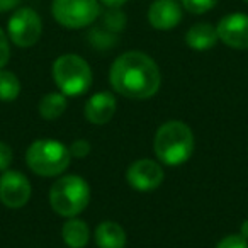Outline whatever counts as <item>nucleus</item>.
Listing matches in <instances>:
<instances>
[{"mask_svg": "<svg viewBox=\"0 0 248 248\" xmlns=\"http://www.w3.org/2000/svg\"><path fill=\"white\" fill-rule=\"evenodd\" d=\"M117 109L116 97L110 92H97L90 97L83 106V114H85L87 121L97 126L107 124L114 117Z\"/></svg>", "mask_w": 248, "mask_h": 248, "instance_id": "12", "label": "nucleus"}, {"mask_svg": "<svg viewBox=\"0 0 248 248\" xmlns=\"http://www.w3.org/2000/svg\"><path fill=\"white\" fill-rule=\"evenodd\" d=\"M219 39L233 49H248V16L234 12L224 16L216 26Z\"/></svg>", "mask_w": 248, "mask_h": 248, "instance_id": "10", "label": "nucleus"}, {"mask_svg": "<svg viewBox=\"0 0 248 248\" xmlns=\"http://www.w3.org/2000/svg\"><path fill=\"white\" fill-rule=\"evenodd\" d=\"M95 243L99 248H124L126 247V231L116 221H102L95 228Z\"/></svg>", "mask_w": 248, "mask_h": 248, "instance_id": "13", "label": "nucleus"}, {"mask_svg": "<svg viewBox=\"0 0 248 248\" xmlns=\"http://www.w3.org/2000/svg\"><path fill=\"white\" fill-rule=\"evenodd\" d=\"M128 0H102V4L107 5L109 9H119L121 5H124Z\"/></svg>", "mask_w": 248, "mask_h": 248, "instance_id": "25", "label": "nucleus"}, {"mask_svg": "<svg viewBox=\"0 0 248 248\" xmlns=\"http://www.w3.org/2000/svg\"><path fill=\"white\" fill-rule=\"evenodd\" d=\"M110 87L126 99L145 100L160 89L162 75L152 56L141 51L123 53L109 70Z\"/></svg>", "mask_w": 248, "mask_h": 248, "instance_id": "1", "label": "nucleus"}, {"mask_svg": "<svg viewBox=\"0 0 248 248\" xmlns=\"http://www.w3.org/2000/svg\"><path fill=\"white\" fill-rule=\"evenodd\" d=\"M9 38L19 48H31L43 34V22L39 14L31 7L17 9L9 19Z\"/></svg>", "mask_w": 248, "mask_h": 248, "instance_id": "7", "label": "nucleus"}, {"mask_svg": "<svg viewBox=\"0 0 248 248\" xmlns=\"http://www.w3.org/2000/svg\"><path fill=\"white\" fill-rule=\"evenodd\" d=\"M62 236L66 247L83 248L90 240V230L85 221L78 217H68V221L62 228Z\"/></svg>", "mask_w": 248, "mask_h": 248, "instance_id": "15", "label": "nucleus"}, {"mask_svg": "<svg viewBox=\"0 0 248 248\" xmlns=\"http://www.w3.org/2000/svg\"><path fill=\"white\" fill-rule=\"evenodd\" d=\"M90 202V187L78 175H65L58 179L49 190V204L53 211L63 217H77Z\"/></svg>", "mask_w": 248, "mask_h": 248, "instance_id": "3", "label": "nucleus"}, {"mask_svg": "<svg viewBox=\"0 0 248 248\" xmlns=\"http://www.w3.org/2000/svg\"><path fill=\"white\" fill-rule=\"evenodd\" d=\"M21 93V82L17 75L9 70H0V100L2 102H12Z\"/></svg>", "mask_w": 248, "mask_h": 248, "instance_id": "17", "label": "nucleus"}, {"mask_svg": "<svg viewBox=\"0 0 248 248\" xmlns=\"http://www.w3.org/2000/svg\"><path fill=\"white\" fill-rule=\"evenodd\" d=\"M68 148L72 156H75V158H85L90 153V150H92V146H90V143L87 140H75Z\"/></svg>", "mask_w": 248, "mask_h": 248, "instance_id": "21", "label": "nucleus"}, {"mask_svg": "<svg viewBox=\"0 0 248 248\" xmlns=\"http://www.w3.org/2000/svg\"><path fill=\"white\" fill-rule=\"evenodd\" d=\"M182 21V9L175 0H155L148 9V22L158 31H170Z\"/></svg>", "mask_w": 248, "mask_h": 248, "instance_id": "11", "label": "nucleus"}, {"mask_svg": "<svg viewBox=\"0 0 248 248\" xmlns=\"http://www.w3.org/2000/svg\"><path fill=\"white\" fill-rule=\"evenodd\" d=\"M245 2H248V0H245Z\"/></svg>", "mask_w": 248, "mask_h": 248, "instance_id": "27", "label": "nucleus"}, {"mask_svg": "<svg viewBox=\"0 0 248 248\" xmlns=\"http://www.w3.org/2000/svg\"><path fill=\"white\" fill-rule=\"evenodd\" d=\"M66 106H68V100H66L65 93L51 92V93H46V95L39 100L38 110L43 119L55 121L63 116V112L66 110Z\"/></svg>", "mask_w": 248, "mask_h": 248, "instance_id": "16", "label": "nucleus"}, {"mask_svg": "<svg viewBox=\"0 0 248 248\" xmlns=\"http://www.w3.org/2000/svg\"><path fill=\"white\" fill-rule=\"evenodd\" d=\"M12 160H14L12 148L5 141H0V172H5V170H9Z\"/></svg>", "mask_w": 248, "mask_h": 248, "instance_id": "22", "label": "nucleus"}, {"mask_svg": "<svg viewBox=\"0 0 248 248\" xmlns=\"http://www.w3.org/2000/svg\"><path fill=\"white\" fill-rule=\"evenodd\" d=\"M31 184L28 177L16 170H5L0 177V202L11 209L24 207L31 199Z\"/></svg>", "mask_w": 248, "mask_h": 248, "instance_id": "8", "label": "nucleus"}, {"mask_svg": "<svg viewBox=\"0 0 248 248\" xmlns=\"http://www.w3.org/2000/svg\"><path fill=\"white\" fill-rule=\"evenodd\" d=\"M70 148L58 140H36L29 145L26 152L28 167L41 177H56L70 165Z\"/></svg>", "mask_w": 248, "mask_h": 248, "instance_id": "4", "label": "nucleus"}, {"mask_svg": "<svg viewBox=\"0 0 248 248\" xmlns=\"http://www.w3.org/2000/svg\"><path fill=\"white\" fill-rule=\"evenodd\" d=\"M219 0H182V5L190 14H204L211 11Z\"/></svg>", "mask_w": 248, "mask_h": 248, "instance_id": "19", "label": "nucleus"}, {"mask_svg": "<svg viewBox=\"0 0 248 248\" xmlns=\"http://www.w3.org/2000/svg\"><path fill=\"white\" fill-rule=\"evenodd\" d=\"M156 158L169 167L186 163L194 152V133L182 121H169L158 128L153 141Z\"/></svg>", "mask_w": 248, "mask_h": 248, "instance_id": "2", "label": "nucleus"}, {"mask_svg": "<svg viewBox=\"0 0 248 248\" xmlns=\"http://www.w3.org/2000/svg\"><path fill=\"white\" fill-rule=\"evenodd\" d=\"M53 17L68 29H82L95 22L100 16L97 0H53Z\"/></svg>", "mask_w": 248, "mask_h": 248, "instance_id": "6", "label": "nucleus"}, {"mask_svg": "<svg viewBox=\"0 0 248 248\" xmlns=\"http://www.w3.org/2000/svg\"><path fill=\"white\" fill-rule=\"evenodd\" d=\"M9 58H11V46H9V38L2 28H0V70L4 68L9 63Z\"/></svg>", "mask_w": 248, "mask_h": 248, "instance_id": "23", "label": "nucleus"}, {"mask_svg": "<svg viewBox=\"0 0 248 248\" xmlns=\"http://www.w3.org/2000/svg\"><path fill=\"white\" fill-rule=\"evenodd\" d=\"M240 234H241V236H243V238H247V240H248V219H245L243 223H241Z\"/></svg>", "mask_w": 248, "mask_h": 248, "instance_id": "26", "label": "nucleus"}, {"mask_svg": "<svg viewBox=\"0 0 248 248\" xmlns=\"http://www.w3.org/2000/svg\"><path fill=\"white\" fill-rule=\"evenodd\" d=\"M124 24H126V16L117 11V9H110V11L106 12V16H104V26L107 28V31L117 32L124 28Z\"/></svg>", "mask_w": 248, "mask_h": 248, "instance_id": "18", "label": "nucleus"}, {"mask_svg": "<svg viewBox=\"0 0 248 248\" xmlns=\"http://www.w3.org/2000/svg\"><path fill=\"white\" fill-rule=\"evenodd\" d=\"M51 73L56 87L65 95H82L92 87V68L82 56L73 53L58 56L53 63Z\"/></svg>", "mask_w": 248, "mask_h": 248, "instance_id": "5", "label": "nucleus"}, {"mask_svg": "<svg viewBox=\"0 0 248 248\" xmlns=\"http://www.w3.org/2000/svg\"><path fill=\"white\" fill-rule=\"evenodd\" d=\"M163 179H165V172H163L162 165L150 158L136 160L128 167V172H126L128 184L140 192L155 190L156 187L162 186Z\"/></svg>", "mask_w": 248, "mask_h": 248, "instance_id": "9", "label": "nucleus"}, {"mask_svg": "<svg viewBox=\"0 0 248 248\" xmlns=\"http://www.w3.org/2000/svg\"><path fill=\"white\" fill-rule=\"evenodd\" d=\"M19 2H21V0H0V12L12 11Z\"/></svg>", "mask_w": 248, "mask_h": 248, "instance_id": "24", "label": "nucleus"}, {"mask_svg": "<svg viewBox=\"0 0 248 248\" xmlns=\"http://www.w3.org/2000/svg\"><path fill=\"white\" fill-rule=\"evenodd\" d=\"M216 248H248V240L241 236L240 233L228 234L216 245Z\"/></svg>", "mask_w": 248, "mask_h": 248, "instance_id": "20", "label": "nucleus"}, {"mask_svg": "<svg viewBox=\"0 0 248 248\" xmlns=\"http://www.w3.org/2000/svg\"><path fill=\"white\" fill-rule=\"evenodd\" d=\"M219 36L214 26L206 24V22H201L196 24L187 31L186 34V43L190 49H196V51H206L211 49L217 43Z\"/></svg>", "mask_w": 248, "mask_h": 248, "instance_id": "14", "label": "nucleus"}]
</instances>
